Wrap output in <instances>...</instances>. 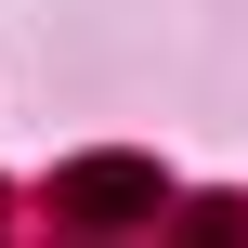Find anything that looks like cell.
I'll use <instances>...</instances> for the list:
<instances>
[{"label": "cell", "mask_w": 248, "mask_h": 248, "mask_svg": "<svg viewBox=\"0 0 248 248\" xmlns=\"http://www.w3.org/2000/svg\"><path fill=\"white\" fill-rule=\"evenodd\" d=\"M65 209H78V222H118V209H157V170H131V157H92V170H65Z\"/></svg>", "instance_id": "1"}]
</instances>
